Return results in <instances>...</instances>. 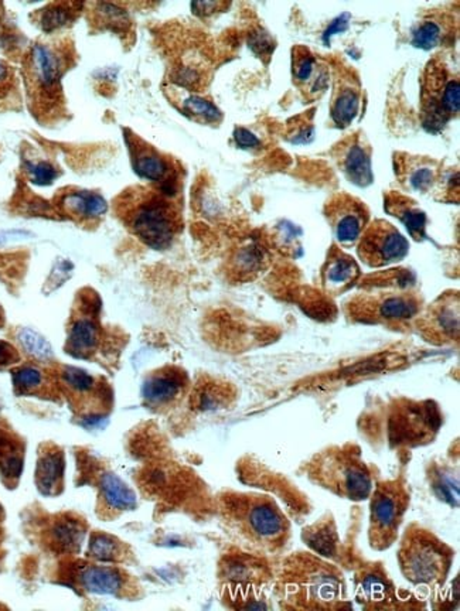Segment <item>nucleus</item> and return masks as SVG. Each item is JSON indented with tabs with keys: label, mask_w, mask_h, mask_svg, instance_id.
Instances as JSON below:
<instances>
[{
	"label": "nucleus",
	"mask_w": 460,
	"mask_h": 611,
	"mask_svg": "<svg viewBox=\"0 0 460 611\" xmlns=\"http://www.w3.org/2000/svg\"><path fill=\"white\" fill-rule=\"evenodd\" d=\"M424 309L418 280L408 269H393L360 282L355 295L345 303L352 322L405 328L415 323Z\"/></svg>",
	"instance_id": "nucleus-1"
},
{
	"label": "nucleus",
	"mask_w": 460,
	"mask_h": 611,
	"mask_svg": "<svg viewBox=\"0 0 460 611\" xmlns=\"http://www.w3.org/2000/svg\"><path fill=\"white\" fill-rule=\"evenodd\" d=\"M282 608L327 610L347 607L342 570L312 552H297L282 562L275 585Z\"/></svg>",
	"instance_id": "nucleus-2"
},
{
	"label": "nucleus",
	"mask_w": 460,
	"mask_h": 611,
	"mask_svg": "<svg viewBox=\"0 0 460 611\" xmlns=\"http://www.w3.org/2000/svg\"><path fill=\"white\" fill-rule=\"evenodd\" d=\"M116 213L139 241L156 251L170 248L182 233V208L177 197L154 185H136L124 191L116 201Z\"/></svg>",
	"instance_id": "nucleus-3"
},
{
	"label": "nucleus",
	"mask_w": 460,
	"mask_h": 611,
	"mask_svg": "<svg viewBox=\"0 0 460 611\" xmlns=\"http://www.w3.org/2000/svg\"><path fill=\"white\" fill-rule=\"evenodd\" d=\"M306 473L312 483L345 500H368L375 487L370 467L352 445L333 446L317 453L306 463Z\"/></svg>",
	"instance_id": "nucleus-4"
},
{
	"label": "nucleus",
	"mask_w": 460,
	"mask_h": 611,
	"mask_svg": "<svg viewBox=\"0 0 460 611\" xmlns=\"http://www.w3.org/2000/svg\"><path fill=\"white\" fill-rule=\"evenodd\" d=\"M396 559L411 585L434 589L444 585L451 572L455 551L434 532L411 524L401 536Z\"/></svg>",
	"instance_id": "nucleus-5"
},
{
	"label": "nucleus",
	"mask_w": 460,
	"mask_h": 611,
	"mask_svg": "<svg viewBox=\"0 0 460 611\" xmlns=\"http://www.w3.org/2000/svg\"><path fill=\"white\" fill-rule=\"evenodd\" d=\"M228 508L244 534L264 551L278 552L288 544L291 522L271 496H228Z\"/></svg>",
	"instance_id": "nucleus-6"
},
{
	"label": "nucleus",
	"mask_w": 460,
	"mask_h": 611,
	"mask_svg": "<svg viewBox=\"0 0 460 611\" xmlns=\"http://www.w3.org/2000/svg\"><path fill=\"white\" fill-rule=\"evenodd\" d=\"M459 74L436 55L426 64L421 78V121L428 132L441 131L459 114Z\"/></svg>",
	"instance_id": "nucleus-7"
},
{
	"label": "nucleus",
	"mask_w": 460,
	"mask_h": 611,
	"mask_svg": "<svg viewBox=\"0 0 460 611\" xmlns=\"http://www.w3.org/2000/svg\"><path fill=\"white\" fill-rule=\"evenodd\" d=\"M368 542L375 551H387L400 535L411 494L401 480L380 481L370 496Z\"/></svg>",
	"instance_id": "nucleus-8"
},
{
	"label": "nucleus",
	"mask_w": 460,
	"mask_h": 611,
	"mask_svg": "<svg viewBox=\"0 0 460 611\" xmlns=\"http://www.w3.org/2000/svg\"><path fill=\"white\" fill-rule=\"evenodd\" d=\"M441 424V412L435 402L398 399L388 406L387 443L391 447L426 445L436 436Z\"/></svg>",
	"instance_id": "nucleus-9"
},
{
	"label": "nucleus",
	"mask_w": 460,
	"mask_h": 611,
	"mask_svg": "<svg viewBox=\"0 0 460 611\" xmlns=\"http://www.w3.org/2000/svg\"><path fill=\"white\" fill-rule=\"evenodd\" d=\"M394 170L396 180L405 190L422 195H439L438 200L447 201L454 193V173H445L444 165L432 157L416 156L408 153L394 155Z\"/></svg>",
	"instance_id": "nucleus-10"
},
{
	"label": "nucleus",
	"mask_w": 460,
	"mask_h": 611,
	"mask_svg": "<svg viewBox=\"0 0 460 611\" xmlns=\"http://www.w3.org/2000/svg\"><path fill=\"white\" fill-rule=\"evenodd\" d=\"M125 140L134 172L151 183L154 187L159 188L172 197H177L182 175L179 163L165 153L159 152L156 147L147 144L129 129H125Z\"/></svg>",
	"instance_id": "nucleus-11"
},
{
	"label": "nucleus",
	"mask_w": 460,
	"mask_h": 611,
	"mask_svg": "<svg viewBox=\"0 0 460 611\" xmlns=\"http://www.w3.org/2000/svg\"><path fill=\"white\" fill-rule=\"evenodd\" d=\"M357 254L368 267L390 266L408 256L409 242L393 224L375 220L358 239Z\"/></svg>",
	"instance_id": "nucleus-12"
},
{
	"label": "nucleus",
	"mask_w": 460,
	"mask_h": 611,
	"mask_svg": "<svg viewBox=\"0 0 460 611\" xmlns=\"http://www.w3.org/2000/svg\"><path fill=\"white\" fill-rule=\"evenodd\" d=\"M404 595L406 593L394 585L380 564L367 565L355 573V598L365 608H413L409 603L416 598L409 600L413 595Z\"/></svg>",
	"instance_id": "nucleus-13"
},
{
	"label": "nucleus",
	"mask_w": 460,
	"mask_h": 611,
	"mask_svg": "<svg viewBox=\"0 0 460 611\" xmlns=\"http://www.w3.org/2000/svg\"><path fill=\"white\" fill-rule=\"evenodd\" d=\"M325 216L335 241L353 246L370 224V210L360 198L337 193L325 205Z\"/></svg>",
	"instance_id": "nucleus-14"
},
{
	"label": "nucleus",
	"mask_w": 460,
	"mask_h": 611,
	"mask_svg": "<svg viewBox=\"0 0 460 611\" xmlns=\"http://www.w3.org/2000/svg\"><path fill=\"white\" fill-rule=\"evenodd\" d=\"M416 327L422 337L432 344L457 343L459 340V296L446 292L435 300L416 317Z\"/></svg>",
	"instance_id": "nucleus-15"
},
{
	"label": "nucleus",
	"mask_w": 460,
	"mask_h": 611,
	"mask_svg": "<svg viewBox=\"0 0 460 611\" xmlns=\"http://www.w3.org/2000/svg\"><path fill=\"white\" fill-rule=\"evenodd\" d=\"M99 299L93 290L85 289L75 307V316L68 327L67 351L77 358H90L99 343Z\"/></svg>",
	"instance_id": "nucleus-16"
},
{
	"label": "nucleus",
	"mask_w": 460,
	"mask_h": 611,
	"mask_svg": "<svg viewBox=\"0 0 460 611\" xmlns=\"http://www.w3.org/2000/svg\"><path fill=\"white\" fill-rule=\"evenodd\" d=\"M333 159L340 172L352 185L357 187H368L375 182L373 165H371L370 144L362 132H355L340 142L333 149Z\"/></svg>",
	"instance_id": "nucleus-17"
},
{
	"label": "nucleus",
	"mask_w": 460,
	"mask_h": 611,
	"mask_svg": "<svg viewBox=\"0 0 460 611\" xmlns=\"http://www.w3.org/2000/svg\"><path fill=\"white\" fill-rule=\"evenodd\" d=\"M292 80L307 101H316L329 88V65L305 45H295L292 48Z\"/></svg>",
	"instance_id": "nucleus-18"
},
{
	"label": "nucleus",
	"mask_w": 460,
	"mask_h": 611,
	"mask_svg": "<svg viewBox=\"0 0 460 611\" xmlns=\"http://www.w3.org/2000/svg\"><path fill=\"white\" fill-rule=\"evenodd\" d=\"M67 67V55L60 48L48 45H33L30 51L29 70L33 83L45 96L60 95L61 78Z\"/></svg>",
	"instance_id": "nucleus-19"
},
{
	"label": "nucleus",
	"mask_w": 460,
	"mask_h": 611,
	"mask_svg": "<svg viewBox=\"0 0 460 611\" xmlns=\"http://www.w3.org/2000/svg\"><path fill=\"white\" fill-rule=\"evenodd\" d=\"M362 277V269L357 262L342 249L333 245L326 262L320 271V279L325 292L332 296H340L352 290Z\"/></svg>",
	"instance_id": "nucleus-20"
},
{
	"label": "nucleus",
	"mask_w": 460,
	"mask_h": 611,
	"mask_svg": "<svg viewBox=\"0 0 460 611\" xmlns=\"http://www.w3.org/2000/svg\"><path fill=\"white\" fill-rule=\"evenodd\" d=\"M189 386V378L182 369H160L145 381L142 396L154 407H166L182 398Z\"/></svg>",
	"instance_id": "nucleus-21"
},
{
	"label": "nucleus",
	"mask_w": 460,
	"mask_h": 611,
	"mask_svg": "<svg viewBox=\"0 0 460 611\" xmlns=\"http://www.w3.org/2000/svg\"><path fill=\"white\" fill-rule=\"evenodd\" d=\"M57 205L65 215L85 226L99 223L108 210V204L103 195L77 188L61 191L57 197Z\"/></svg>",
	"instance_id": "nucleus-22"
},
{
	"label": "nucleus",
	"mask_w": 460,
	"mask_h": 611,
	"mask_svg": "<svg viewBox=\"0 0 460 611\" xmlns=\"http://www.w3.org/2000/svg\"><path fill=\"white\" fill-rule=\"evenodd\" d=\"M363 88L353 73H343L335 80L330 115L337 127H347L355 121L362 105Z\"/></svg>",
	"instance_id": "nucleus-23"
},
{
	"label": "nucleus",
	"mask_w": 460,
	"mask_h": 611,
	"mask_svg": "<svg viewBox=\"0 0 460 611\" xmlns=\"http://www.w3.org/2000/svg\"><path fill=\"white\" fill-rule=\"evenodd\" d=\"M384 210L390 215L395 216L405 225L409 235L415 241H424L426 238V214L419 208L418 203L411 197L390 191L384 195Z\"/></svg>",
	"instance_id": "nucleus-24"
},
{
	"label": "nucleus",
	"mask_w": 460,
	"mask_h": 611,
	"mask_svg": "<svg viewBox=\"0 0 460 611\" xmlns=\"http://www.w3.org/2000/svg\"><path fill=\"white\" fill-rule=\"evenodd\" d=\"M302 538L319 556L332 560L339 557V534L332 516H325L312 526H306L302 532Z\"/></svg>",
	"instance_id": "nucleus-25"
},
{
	"label": "nucleus",
	"mask_w": 460,
	"mask_h": 611,
	"mask_svg": "<svg viewBox=\"0 0 460 611\" xmlns=\"http://www.w3.org/2000/svg\"><path fill=\"white\" fill-rule=\"evenodd\" d=\"M60 376L65 388L73 395L74 398H77L78 402H85L86 396H90L93 401H95L94 398L103 402L108 401V395L104 394L105 388L99 386L98 379L85 373L84 369L65 366L61 369Z\"/></svg>",
	"instance_id": "nucleus-26"
},
{
	"label": "nucleus",
	"mask_w": 460,
	"mask_h": 611,
	"mask_svg": "<svg viewBox=\"0 0 460 611\" xmlns=\"http://www.w3.org/2000/svg\"><path fill=\"white\" fill-rule=\"evenodd\" d=\"M172 101L185 116L198 124H220L223 114L207 99L185 91H173Z\"/></svg>",
	"instance_id": "nucleus-27"
},
{
	"label": "nucleus",
	"mask_w": 460,
	"mask_h": 611,
	"mask_svg": "<svg viewBox=\"0 0 460 611\" xmlns=\"http://www.w3.org/2000/svg\"><path fill=\"white\" fill-rule=\"evenodd\" d=\"M78 579L84 589L98 595H116L124 586L122 573L114 567L86 566Z\"/></svg>",
	"instance_id": "nucleus-28"
},
{
	"label": "nucleus",
	"mask_w": 460,
	"mask_h": 611,
	"mask_svg": "<svg viewBox=\"0 0 460 611\" xmlns=\"http://www.w3.org/2000/svg\"><path fill=\"white\" fill-rule=\"evenodd\" d=\"M65 473V457L60 450L50 447L47 452L40 456L35 478L40 491L45 494H55V490L60 487Z\"/></svg>",
	"instance_id": "nucleus-29"
},
{
	"label": "nucleus",
	"mask_w": 460,
	"mask_h": 611,
	"mask_svg": "<svg viewBox=\"0 0 460 611\" xmlns=\"http://www.w3.org/2000/svg\"><path fill=\"white\" fill-rule=\"evenodd\" d=\"M429 481H431V488L438 500L451 506H457L459 477H457V473H454V468L445 465L435 466L429 476Z\"/></svg>",
	"instance_id": "nucleus-30"
},
{
	"label": "nucleus",
	"mask_w": 460,
	"mask_h": 611,
	"mask_svg": "<svg viewBox=\"0 0 460 611\" xmlns=\"http://www.w3.org/2000/svg\"><path fill=\"white\" fill-rule=\"evenodd\" d=\"M104 500L109 506L118 511H125L136 506V496L134 491L124 481L119 480L115 475L106 473L101 480Z\"/></svg>",
	"instance_id": "nucleus-31"
},
{
	"label": "nucleus",
	"mask_w": 460,
	"mask_h": 611,
	"mask_svg": "<svg viewBox=\"0 0 460 611\" xmlns=\"http://www.w3.org/2000/svg\"><path fill=\"white\" fill-rule=\"evenodd\" d=\"M264 262H265V252L256 244H248L238 249L234 256L233 274L237 275L241 279L253 276L263 269Z\"/></svg>",
	"instance_id": "nucleus-32"
},
{
	"label": "nucleus",
	"mask_w": 460,
	"mask_h": 611,
	"mask_svg": "<svg viewBox=\"0 0 460 611\" xmlns=\"http://www.w3.org/2000/svg\"><path fill=\"white\" fill-rule=\"evenodd\" d=\"M81 7H83L81 4L50 5L42 12L40 27L47 33L61 29L74 19L75 13L80 12L78 9Z\"/></svg>",
	"instance_id": "nucleus-33"
},
{
	"label": "nucleus",
	"mask_w": 460,
	"mask_h": 611,
	"mask_svg": "<svg viewBox=\"0 0 460 611\" xmlns=\"http://www.w3.org/2000/svg\"><path fill=\"white\" fill-rule=\"evenodd\" d=\"M445 37V25L439 20L426 19L419 23L413 32L414 47L431 50L438 47Z\"/></svg>",
	"instance_id": "nucleus-34"
},
{
	"label": "nucleus",
	"mask_w": 460,
	"mask_h": 611,
	"mask_svg": "<svg viewBox=\"0 0 460 611\" xmlns=\"http://www.w3.org/2000/svg\"><path fill=\"white\" fill-rule=\"evenodd\" d=\"M14 386L17 394H35L47 386V376L35 366H20L14 371Z\"/></svg>",
	"instance_id": "nucleus-35"
},
{
	"label": "nucleus",
	"mask_w": 460,
	"mask_h": 611,
	"mask_svg": "<svg viewBox=\"0 0 460 611\" xmlns=\"http://www.w3.org/2000/svg\"><path fill=\"white\" fill-rule=\"evenodd\" d=\"M99 25H104L112 32L125 33L128 30L131 20L125 10L119 9L115 5L98 4Z\"/></svg>",
	"instance_id": "nucleus-36"
},
{
	"label": "nucleus",
	"mask_w": 460,
	"mask_h": 611,
	"mask_svg": "<svg viewBox=\"0 0 460 611\" xmlns=\"http://www.w3.org/2000/svg\"><path fill=\"white\" fill-rule=\"evenodd\" d=\"M19 341L25 351L37 360H48L53 356L52 346L42 336L37 335L35 331L30 330V328H23L20 331Z\"/></svg>",
	"instance_id": "nucleus-37"
},
{
	"label": "nucleus",
	"mask_w": 460,
	"mask_h": 611,
	"mask_svg": "<svg viewBox=\"0 0 460 611\" xmlns=\"http://www.w3.org/2000/svg\"><path fill=\"white\" fill-rule=\"evenodd\" d=\"M121 544L108 535H94L90 542V555L98 560H115L119 557Z\"/></svg>",
	"instance_id": "nucleus-38"
},
{
	"label": "nucleus",
	"mask_w": 460,
	"mask_h": 611,
	"mask_svg": "<svg viewBox=\"0 0 460 611\" xmlns=\"http://www.w3.org/2000/svg\"><path fill=\"white\" fill-rule=\"evenodd\" d=\"M26 172L29 175L30 180L35 185H52L55 178L58 177V170L55 169L52 163L48 162H27Z\"/></svg>",
	"instance_id": "nucleus-39"
},
{
	"label": "nucleus",
	"mask_w": 460,
	"mask_h": 611,
	"mask_svg": "<svg viewBox=\"0 0 460 611\" xmlns=\"http://www.w3.org/2000/svg\"><path fill=\"white\" fill-rule=\"evenodd\" d=\"M288 140L295 145L309 144L310 140L314 139V124H312V115L307 118L306 115L304 116H297L295 119V125H289Z\"/></svg>",
	"instance_id": "nucleus-40"
},
{
	"label": "nucleus",
	"mask_w": 460,
	"mask_h": 611,
	"mask_svg": "<svg viewBox=\"0 0 460 611\" xmlns=\"http://www.w3.org/2000/svg\"><path fill=\"white\" fill-rule=\"evenodd\" d=\"M55 535L58 545H61L65 549L78 546L81 538H83V532L78 528L77 524L68 521L58 524L55 528Z\"/></svg>",
	"instance_id": "nucleus-41"
},
{
	"label": "nucleus",
	"mask_w": 460,
	"mask_h": 611,
	"mask_svg": "<svg viewBox=\"0 0 460 611\" xmlns=\"http://www.w3.org/2000/svg\"><path fill=\"white\" fill-rule=\"evenodd\" d=\"M234 139H235V144L241 147V149H258L261 147V142H259L258 137L255 135L251 134L248 129H244V127H237L235 132H234Z\"/></svg>",
	"instance_id": "nucleus-42"
},
{
	"label": "nucleus",
	"mask_w": 460,
	"mask_h": 611,
	"mask_svg": "<svg viewBox=\"0 0 460 611\" xmlns=\"http://www.w3.org/2000/svg\"><path fill=\"white\" fill-rule=\"evenodd\" d=\"M17 360H19V354L16 350L10 344L0 341V366H9Z\"/></svg>",
	"instance_id": "nucleus-43"
},
{
	"label": "nucleus",
	"mask_w": 460,
	"mask_h": 611,
	"mask_svg": "<svg viewBox=\"0 0 460 611\" xmlns=\"http://www.w3.org/2000/svg\"><path fill=\"white\" fill-rule=\"evenodd\" d=\"M224 6L225 4H218V2H198V4L192 5V9L198 16H210Z\"/></svg>",
	"instance_id": "nucleus-44"
},
{
	"label": "nucleus",
	"mask_w": 460,
	"mask_h": 611,
	"mask_svg": "<svg viewBox=\"0 0 460 611\" xmlns=\"http://www.w3.org/2000/svg\"><path fill=\"white\" fill-rule=\"evenodd\" d=\"M345 17H347V15L339 17V19L335 20V22L333 23L332 27H330V29H327V32L325 33V42H327V38L332 37L333 33L339 32V30L345 29V25H347V20H345Z\"/></svg>",
	"instance_id": "nucleus-45"
},
{
	"label": "nucleus",
	"mask_w": 460,
	"mask_h": 611,
	"mask_svg": "<svg viewBox=\"0 0 460 611\" xmlns=\"http://www.w3.org/2000/svg\"><path fill=\"white\" fill-rule=\"evenodd\" d=\"M9 67H7L6 64L0 61V85L6 84L9 81Z\"/></svg>",
	"instance_id": "nucleus-46"
},
{
	"label": "nucleus",
	"mask_w": 460,
	"mask_h": 611,
	"mask_svg": "<svg viewBox=\"0 0 460 611\" xmlns=\"http://www.w3.org/2000/svg\"><path fill=\"white\" fill-rule=\"evenodd\" d=\"M2 322H4V313H2V309H0V325H2Z\"/></svg>",
	"instance_id": "nucleus-47"
},
{
	"label": "nucleus",
	"mask_w": 460,
	"mask_h": 611,
	"mask_svg": "<svg viewBox=\"0 0 460 611\" xmlns=\"http://www.w3.org/2000/svg\"><path fill=\"white\" fill-rule=\"evenodd\" d=\"M0 513H2V508H0Z\"/></svg>",
	"instance_id": "nucleus-48"
}]
</instances>
